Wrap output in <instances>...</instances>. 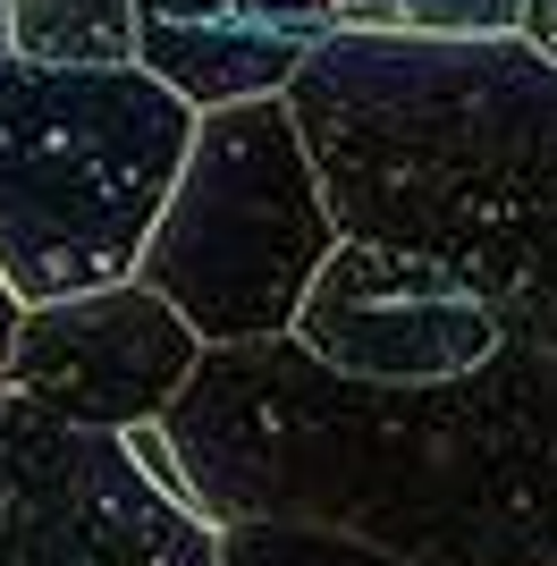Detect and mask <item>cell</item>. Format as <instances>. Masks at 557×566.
Returning <instances> with one entry per match:
<instances>
[{"mask_svg":"<svg viewBox=\"0 0 557 566\" xmlns=\"http://www.w3.org/2000/svg\"><path fill=\"white\" fill-rule=\"evenodd\" d=\"M304 144L347 237L448 262L507 338L557 347V60L507 43L329 34L304 60Z\"/></svg>","mask_w":557,"mask_h":566,"instance_id":"2","label":"cell"},{"mask_svg":"<svg viewBox=\"0 0 557 566\" xmlns=\"http://www.w3.org/2000/svg\"><path fill=\"white\" fill-rule=\"evenodd\" d=\"M296 347L371 389H431L482 373L507 331L448 262L389 237H347L296 313Z\"/></svg>","mask_w":557,"mask_h":566,"instance_id":"6","label":"cell"},{"mask_svg":"<svg viewBox=\"0 0 557 566\" xmlns=\"http://www.w3.org/2000/svg\"><path fill=\"white\" fill-rule=\"evenodd\" d=\"M338 245L347 229L329 212L322 161L278 94L203 111L136 280L203 347H271V338H296V313Z\"/></svg>","mask_w":557,"mask_h":566,"instance_id":"4","label":"cell"},{"mask_svg":"<svg viewBox=\"0 0 557 566\" xmlns=\"http://www.w3.org/2000/svg\"><path fill=\"white\" fill-rule=\"evenodd\" d=\"M18 331H25V296L0 280V380H9V355H18Z\"/></svg>","mask_w":557,"mask_h":566,"instance_id":"13","label":"cell"},{"mask_svg":"<svg viewBox=\"0 0 557 566\" xmlns=\"http://www.w3.org/2000/svg\"><path fill=\"white\" fill-rule=\"evenodd\" d=\"M203 111L144 69L0 60V280L34 305L127 287Z\"/></svg>","mask_w":557,"mask_h":566,"instance_id":"3","label":"cell"},{"mask_svg":"<svg viewBox=\"0 0 557 566\" xmlns=\"http://www.w3.org/2000/svg\"><path fill=\"white\" fill-rule=\"evenodd\" d=\"M533 0H329L338 34H389V43H507L524 34Z\"/></svg>","mask_w":557,"mask_h":566,"instance_id":"9","label":"cell"},{"mask_svg":"<svg viewBox=\"0 0 557 566\" xmlns=\"http://www.w3.org/2000/svg\"><path fill=\"white\" fill-rule=\"evenodd\" d=\"M136 18L169 25V34H287L313 51L338 34L329 0H136Z\"/></svg>","mask_w":557,"mask_h":566,"instance_id":"10","label":"cell"},{"mask_svg":"<svg viewBox=\"0 0 557 566\" xmlns=\"http://www.w3.org/2000/svg\"><path fill=\"white\" fill-rule=\"evenodd\" d=\"M524 43H540L557 60V0H533V18H524Z\"/></svg>","mask_w":557,"mask_h":566,"instance_id":"14","label":"cell"},{"mask_svg":"<svg viewBox=\"0 0 557 566\" xmlns=\"http://www.w3.org/2000/svg\"><path fill=\"white\" fill-rule=\"evenodd\" d=\"M127 449H136V465L153 473V482H161L169 499H186V507H195V482H186V465H178V449H169V431H161V423L127 431Z\"/></svg>","mask_w":557,"mask_h":566,"instance_id":"12","label":"cell"},{"mask_svg":"<svg viewBox=\"0 0 557 566\" xmlns=\"http://www.w3.org/2000/svg\"><path fill=\"white\" fill-rule=\"evenodd\" d=\"M203 355L211 347L153 287L127 280V287L69 296V305H34L0 389H18L25 406H43L60 423H85V431H144L186 398Z\"/></svg>","mask_w":557,"mask_h":566,"instance_id":"7","label":"cell"},{"mask_svg":"<svg viewBox=\"0 0 557 566\" xmlns=\"http://www.w3.org/2000/svg\"><path fill=\"white\" fill-rule=\"evenodd\" d=\"M220 566H406L389 549L355 542V533H329V524H220Z\"/></svg>","mask_w":557,"mask_h":566,"instance_id":"11","label":"cell"},{"mask_svg":"<svg viewBox=\"0 0 557 566\" xmlns=\"http://www.w3.org/2000/svg\"><path fill=\"white\" fill-rule=\"evenodd\" d=\"M211 524H329L406 566H557V347L371 389L296 338L211 347L161 415Z\"/></svg>","mask_w":557,"mask_h":566,"instance_id":"1","label":"cell"},{"mask_svg":"<svg viewBox=\"0 0 557 566\" xmlns=\"http://www.w3.org/2000/svg\"><path fill=\"white\" fill-rule=\"evenodd\" d=\"M0 60H9V0H0Z\"/></svg>","mask_w":557,"mask_h":566,"instance_id":"15","label":"cell"},{"mask_svg":"<svg viewBox=\"0 0 557 566\" xmlns=\"http://www.w3.org/2000/svg\"><path fill=\"white\" fill-rule=\"evenodd\" d=\"M136 0H9V60L25 69H136Z\"/></svg>","mask_w":557,"mask_h":566,"instance_id":"8","label":"cell"},{"mask_svg":"<svg viewBox=\"0 0 557 566\" xmlns=\"http://www.w3.org/2000/svg\"><path fill=\"white\" fill-rule=\"evenodd\" d=\"M0 566H220V524L169 499L127 431L0 389Z\"/></svg>","mask_w":557,"mask_h":566,"instance_id":"5","label":"cell"}]
</instances>
